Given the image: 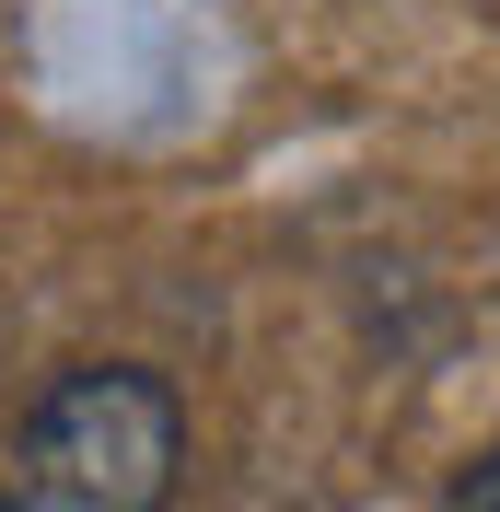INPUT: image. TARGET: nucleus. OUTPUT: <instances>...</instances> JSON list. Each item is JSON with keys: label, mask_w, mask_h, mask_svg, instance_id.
<instances>
[{"label": "nucleus", "mask_w": 500, "mask_h": 512, "mask_svg": "<svg viewBox=\"0 0 500 512\" xmlns=\"http://www.w3.org/2000/svg\"><path fill=\"white\" fill-rule=\"evenodd\" d=\"M175 466H187V408L140 361H82L24 419V489L70 512H163Z\"/></svg>", "instance_id": "nucleus-1"}, {"label": "nucleus", "mask_w": 500, "mask_h": 512, "mask_svg": "<svg viewBox=\"0 0 500 512\" xmlns=\"http://www.w3.org/2000/svg\"><path fill=\"white\" fill-rule=\"evenodd\" d=\"M454 512H500V454H489V466H477L466 489H454Z\"/></svg>", "instance_id": "nucleus-2"}, {"label": "nucleus", "mask_w": 500, "mask_h": 512, "mask_svg": "<svg viewBox=\"0 0 500 512\" xmlns=\"http://www.w3.org/2000/svg\"><path fill=\"white\" fill-rule=\"evenodd\" d=\"M0 512H70V501H35V489H12V501H0Z\"/></svg>", "instance_id": "nucleus-3"}]
</instances>
